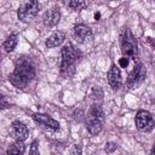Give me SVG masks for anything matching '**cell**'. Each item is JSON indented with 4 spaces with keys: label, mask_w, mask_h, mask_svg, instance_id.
<instances>
[{
    "label": "cell",
    "mask_w": 155,
    "mask_h": 155,
    "mask_svg": "<svg viewBox=\"0 0 155 155\" xmlns=\"http://www.w3.org/2000/svg\"><path fill=\"white\" fill-rule=\"evenodd\" d=\"M29 155H40V151H39V142L35 139L31 145H30V149H29Z\"/></svg>",
    "instance_id": "obj_17"
},
{
    "label": "cell",
    "mask_w": 155,
    "mask_h": 155,
    "mask_svg": "<svg viewBox=\"0 0 155 155\" xmlns=\"http://www.w3.org/2000/svg\"><path fill=\"white\" fill-rule=\"evenodd\" d=\"M73 34H74V39L80 42V44H84V42H87L92 39V30L88 25L86 24H76L74 27V30H73Z\"/></svg>",
    "instance_id": "obj_9"
},
{
    "label": "cell",
    "mask_w": 155,
    "mask_h": 155,
    "mask_svg": "<svg viewBox=\"0 0 155 155\" xmlns=\"http://www.w3.org/2000/svg\"><path fill=\"white\" fill-rule=\"evenodd\" d=\"M94 18H96V19L99 18V13H96V15H94Z\"/></svg>",
    "instance_id": "obj_23"
},
{
    "label": "cell",
    "mask_w": 155,
    "mask_h": 155,
    "mask_svg": "<svg viewBox=\"0 0 155 155\" xmlns=\"http://www.w3.org/2000/svg\"><path fill=\"white\" fill-rule=\"evenodd\" d=\"M70 155H82V148L80 144H74L70 149Z\"/></svg>",
    "instance_id": "obj_19"
},
{
    "label": "cell",
    "mask_w": 155,
    "mask_h": 155,
    "mask_svg": "<svg viewBox=\"0 0 155 155\" xmlns=\"http://www.w3.org/2000/svg\"><path fill=\"white\" fill-rule=\"evenodd\" d=\"M33 120L40 125L41 127L50 130V131H58L59 130V122L56 121L53 117L48 116L47 114H42V113H34L33 114Z\"/></svg>",
    "instance_id": "obj_8"
},
{
    "label": "cell",
    "mask_w": 155,
    "mask_h": 155,
    "mask_svg": "<svg viewBox=\"0 0 155 155\" xmlns=\"http://www.w3.org/2000/svg\"><path fill=\"white\" fill-rule=\"evenodd\" d=\"M17 42H18V39H17V35L16 34H11L2 44V47L6 52H12L16 46H17Z\"/></svg>",
    "instance_id": "obj_15"
},
{
    "label": "cell",
    "mask_w": 155,
    "mask_h": 155,
    "mask_svg": "<svg viewBox=\"0 0 155 155\" xmlns=\"http://www.w3.org/2000/svg\"><path fill=\"white\" fill-rule=\"evenodd\" d=\"M136 127L142 132H150L155 126L154 116L147 110H139L136 114Z\"/></svg>",
    "instance_id": "obj_7"
},
{
    "label": "cell",
    "mask_w": 155,
    "mask_h": 155,
    "mask_svg": "<svg viewBox=\"0 0 155 155\" xmlns=\"http://www.w3.org/2000/svg\"><path fill=\"white\" fill-rule=\"evenodd\" d=\"M40 8V4L38 1H24L19 5L17 10L18 19L22 22H30L33 21Z\"/></svg>",
    "instance_id": "obj_6"
},
{
    "label": "cell",
    "mask_w": 155,
    "mask_h": 155,
    "mask_svg": "<svg viewBox=\"0 0 155 155\" xmlns=\"http://www.w3.org/2000/svg\"><path fill=\"white\" fill-rule=\"evenodd\" d=\"M120 46L122 57L128 59H136L138 56V44L130 28L125 27L120 30Z\"/></svg>",
    "instance_id": "obj_3"
},
{
    "label": "cell",
    "mask_w": 155,
    "mask_h": 155,
    "mask_svg": "<svg viewBox=\"0 0 155 155\" xmlns=\"http://www.w3.org/2000/svg\"><path fill=\"white\" fill-rule=\"evenodd\" d=\"M25 151V145L23 142H18L16 140L15 143L10 144L7 150H6V155H23Z\"/></svg>",
    "instance_id": "obj_14"
},
{
    "label": "cell",
    "mask_w": 155,
    "mask_h": 155,
    "mask_svg": "<svg viewBox=\"0 0 155 155\" xmlns=\"http://www.w3.org/2000/svg\"><path fill=\"white\" fill-rule=\"evenodd\" d=\"M10 107V103L6 101V97L5 96H1V109H6Z\"/></svg>",
    "instance_id": "obj_21"
},
{
    "label": "cell",
    "mask_w": 155,
    "mask_h": 155,
    "mask_svg": "<svg viewBox=\"0 0 155 155\" xmlns=\"http://www.w3.org/2000/svg\"><path fill=\"white\" fill-rule=\"evenodd\" d=\"M81 53L73 46V44L68 42L62 48V61H61V73L69 75V70L74 69V65L80 59Z\"/></svg>",
    "instance_id": "obj_4"
},
{
    "label": "cell",
    "mask_w": 155,
    "mask_h": 155,
    "mask_svg": "<svg viewBox=\"0 0 155 155\" xmlns=\"http://www.w3.org/2000/svg\"><path fill=\"white\" fill-rule=\"evenodd\" d=\"M88 4L86 1H81V0H71V1H68L67 2V6L70 7L71 10H82L84 7H86Z\"/></svg>",
    "instance_id": "obj_16"
},
{
    "label": "cell",
    "mask_w": 155,
    "mask_h": 155,
    "mask_svg": "<svg viewBox=\"0 0 155 155\" xmlns=\"http://www.w3.org/2000/svg\"><path fill=\"white\" fill-rule=\"evenodd\" d=\"M34 78H35L34 63L29 57H22L16 62L15 69L10 74L8 80L17 88H25Z\"/></svg>",
    "instance_id": "obj_1"
},
{
    "label": "cell",
    "mask_w": 155,
    "mask_h": 155,
    "mask_svg": "<svg viewBox=\"0 0 155 155\" xmlns=\"http://www.w3.org/2000/svg\"><path fill=\"white\" fill-rule=\"evenodd\" d=\"M145 76H147L145 67L142 63H137L133 67V69L131 70V73L128 74V76H127V80H126L127 88L128 90L138 88L143 84V81L145 80Z\"/></svg>",
    "instance_id": "obj_5"
},
{
    "label": "cell",
    "mask_w": 155,
    "mask_h": 155,
    "mask_svg": "<svg viewBox=\"0 0 155 155\" xmlns=\"http://www.w3.org/2000/svg\"><path fill=\"white\" fill-rule=\"evenodd\" d=\"M128 62H130V59L126 58V57H122V58L119 59V64H120L121 68H126V67L128 65Z\"/></svg>",
    "instance_id": "obj_20"
},
{
    "label": "cell",
    "mask_w": 155,
    "mask_h": 155,
    "mask_svg": "<svg viewBox=\"0 0 155 155\" xmlns=\"http://www.w3.org/2000/svg\"><path fill=\"white\" fill-rule=\"evenodd\" d=\"M61 19V12L56 8H51L48 11H46L42 16V22L46 27H54L58 24Z\"/></svg>",
    "instance_id": "obj_12"
},
{
    "label": "cell",
    "mask_w": 155,
    "mask_h": 155,
    "mask_svg": "<svg viewBox=\"0 0 155 155\" xmlns=\"http://www.w3.org/2000/svg\"><path fill=\"white\" fill-rule=\"evenodd\" d=\"M11 136L16 139V140H18V142H24L27 138H28V136H29V130H28V127L23 124V122H21V121H13L12 124H11Z\"/></svg>",
    "instance_id": "obj_10"
},
{
    "label": "cell",
    "mask_w": 155,
    "mask_h": 155,
    "mask_svg": "<svg viewBox=\"0 0 155 155\" xmlns=\"http://www.w3.org/2000/svg\"><path fill=\"white\" fill-rule=\"evenodd\" d=\"M104 111L99 104H93L88 109L86 116V128L92 136H97L103 130L104 125Z\"/></svg>",
    "instance_id": "obj_2"
},
{
    "label": "cell",
    "mask_w": 155,
    "mask_h": 155,
    "mask_svg": "<svg viewBox=\"0 0 155 155\" xmlns=\"http://www.w3.org/2000/svg\"><path fill=\"white\" fill-rule=\"evenodd\" d=\"M153 64H154V69H155V59H154V63Z\"/></svg>",
    "instance_id": "obj_24"
},
{
    "label": "cell",
    "mask_w": 155,
    "mask_h": 155,
    "mask_svg": "<svg viewBox=\"0 0 155 155\" xmlns=\"http://www.w3.org/2000/svg\"><path fill=\"white\" fill-rule=\"evenodd\" d=\"M64 40H65V34H64L63 31H59V30H58V31L52 33V34L46 39L45 45H46L47 47H57V46L62 45Z\"/></svg>",
    "instance_id": "obj_13"
},
{
    "label": "cell",
    "mask_w": 155,
    "mask_h": 155,
    "mask_svg": "<svg viewBox=\"0 0 155 155\" xmlns=\"http://www.w3.org/2000/svg\"><path fill=\"white\" fill-rule=\"evenodd\" d=\"M151 155H155V143L153 145V149H151Z\"/></svg>",
    "instance_id": "obj_22"
},
{
    "label": "cell",
    "mask_w": 155,
    "mask_h": 155,
    "mask_svg": "<svg viewBox=\"0 0 155 155\" xmlns=\"http://www.w3.org/2000/svg\"><path fill=\"white\" fill-rule=\"evenodd\" d=\"M107 79H108V84L111 87V90H119L122 85V78H121V71L119 69V67H116L115 64H113L107 74Z\"/></svg>",
    "instance_id": "obj_11"
},
{
    "label": "cell",
    "mask_w": 155,
    "mask_h": 155,
    "mask_svg": "<svg viewBox=\"0 0 155 155\" xmlns=\"http://www.w3.org/2000/svg\"><path fill=\"white\" fill-rule=\"evenodd\" d=\"M91 96H92L93 99H97V98L102 99V97H103V92L101 91V88H99L98 86H94V87L92 88V93H91Z\"/></svg>",
    "instance_id": "obj_18"
}]
</instances>
